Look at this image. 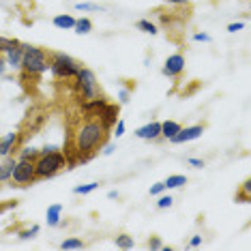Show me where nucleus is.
<instances>
[{"label":"nucleus","instance_id":"nucleus-1","mask_svg":"<svg viewBox=\"0 0 251 251\" xmlns=\"http://www.w3.org/2000/svg\"><path fill=\"white\" fill-rule=\"evenodd\" d=\"M112 131L99 121L97 114H84L79 112L75 121L67 127V140H65V159L67 170H73L79 163H88L97 157V152L103 148V144L110 140Z\"/></svg>","mask_w":251,"mask_h":251},{"label":"nucleus","instance_id":"nucleus-2","mask_svg":"<svg viewBox=\"0 0 251 251\" xmlns=\"http://www.w3.org/2000/svg\"><path fill=\"white\" fill-rule=\"evenodd\" d=\"M73 99L79 103L88 99H95V97H101V88L99 82H97V75L93 69H86V67H79L77 75L73 77Z\"/></svg>","mask_w":251,"mask_h":251},{"label":"nucleus","instance_id":"nucleus-3","mask_svg":"<svg viewBox=\"0 0 251 251\" xmlns=\"http://www.w3.org/2000/svg\"><path fill=\"white\" fill-rule=\"evenodd\" d=\"M62 170H67V159L65 152L60 151H50V152H39L35 159V172L37 178H54L56 174H60Z\"/></svg>","mask_w":251,"mask_h":251},{"label":"nucleus","instance_id":"nucleus-4","mask_svg":"<svg viewBox=\"0 0 251 251\" xmlns=\"http://www.w3.org/2000/svg\"><path fill=\"white\" fill-rule=\"evenodd\" d=\"M50 69V52L37 45H28L24 43V56H22V69L32 75H41Z\"/></svg>","mask_w":251,"mask_h":251},{"label":"nucleus","instance_id":"nucleus-5","mask_svg":"<svg viewBox=\"0 0 251 251\" xmlns=\"http://www.w3.org/2000/svg\"><path fill=\"white\" fill-rule=\"evenodd\" d=\"M79 62L75 58H71L69 54L62 52H50V71L58 82H71L79 71Z\"/></svg>","mask_w":251,"mask_h":251},{"label":"nucleus","instance_id":"nucleus-6","mask_svg":"<svg viewBox=\"0 0 251 251\" xmlns=\"http://www.w3.org/2000/svg\"><path fill=\"white\" fill-rule=\"evenodd\" d=\"M37 180V172H35V161L30 159H18L13 168V174H11V180L15 187H28Z\"/></svg>","mask_w":251,"mask_h":251},{"label":"nucleus","instance_id":"nucleus-7","mask_svg":"<svg viewBox=\"0 0 251 251\" xmlns=\"http://www.w3.org/2000/svg\"><path fill=\"white\" fill-rule=\"evenodd\" d=\"M45 121H48V114H45L43 107H30L26 112V118H24L20 133L24 135V140H26V135H37V131L43 127Z\"/></svg>","mask_w":251,"mask_h":251},{"label":"nucleus","instance_id":"nucleus-8","mask_svg":"<svg viewBox=\"0 0 251 251\" xmlns=\"http://www.w3.org/2000/svg\"><path fill=\"white\" fill-rule=\"evenodd\" d=\"M182 71H185V56H182L180 52H176L172 56H168L163 62V67H161V73L165 77H180L182 75Z\"/></svg>","mask_w":251,"mask_h":251},{"label":"nucleus","instance_id":"nucleus-9","mask_svg":"<svg viewBox=\"0 0 251 251\" xmlns=\"http://www.w3.org/2000/svg\"><path fill=\"white\" fill-rule=\"evenodd\" d=\"M22 142H24V135H22L20 131H11V133L2 135V138H0V157L13 155L22 146Z\"/></svg>","mask_w":251,"mask_h":251},{"label":"nucleus","instance_id":"nucleus-10","mask_svg":"<svg viewBox=\"0 0 251 251\" xmlns=\"http://www.w3.org/2000/svg\"><path fill=\"white\" fill-rule=\"evenodd\" d=\"M204 125H191V127H180V131L174 135L172 140V144H187V142H193V140H198L200 135L204 133Z\"/></svg>","mask_w":251,"mask_h":251},{"label":"nucleus","instance_id":"nucleus-11","mask_svg":"<svg viewBox=\"0 0 251 251\" xmlns=\"http://www.w3.org/2000/svg\"><path fill=\"white\" fill-rule=\"evenodd\" d=\"M118 112H121V107H118L116 103H110V101H107V103L99 110V114H97V116H99V121L112 131V127H114V125H116V121H118Z\"/></svg>","mask_w":251,"mask_h":251},{"label":"nucleus","instance_id":"nucleus-12","mask_svg":"<svg viewBox=\"0 0 251 251\" xmlns=\"http://www.w3.org/2000/svg\"><path fill=\"white\" fill-rule=\"evenodd\" d=\"M22 56H24V43H18L13 45L11 50H7L4 52V60H7V67H11V69L20 71L22 69Z\"/></svg>","mask_w":251,"mask_h":251},{"label":"nucleus","instance_id":"nucleus-13","mask_svg":"<svg viewBox=\"0 0 251 251\" xmlns=\"http://www.w3.org/2000/svg\"><path fill=\"white\" fill-rule=\"evenodd\" d=\"M135 135H138L140 140H148V142H155L161 138V123L159 121H152L144 125V127H140L138 131H135Z\"/></svg>","mask_w":251,"mask_h":251},{"label":"nucleus","instance_id":"nucleus-14","mask_svg":"<svg viewBox=\"0 0 251 251\" xmlns=\"http://www.w3.org/2000/svg\"><path fill=\"white\" fill-rule=\"evenodd\" d=\"M15 163H18V159H15L13 155L2 157V161H0V182H9L11 180V174H13Z\"/></svg>","mask_w":251,"mask_h":251},{"label":"nucleus","instance_id":"nucleus-15","mask_svg":"<svg viewBox=\"0 0 251 251\" xmlns=\"http://www.w3.org/2000/svg\"><path fill=\"white\" fill-rule=\"evenodd\" d=\"M62 219V204H52L48 206V213H45V221H48L50 227H58Z\"/></svg>","mask_w":251,"mask_h":251},{"label":"nucleus","instance_id":"nucleus-16","mask_svg":"<svg viewBox=\"0 0 251 251\" xmlns=\"http://www.w3.org/2000/svg\"><path fill=\"white\" fill-rule=\"evenodd\" d=\"M52 24L56 28H60V30H73V26H75V18L69 13H62V15H56L52 20Z\"/></svg>","mask_w":251,"mask_h":251},{"label":"nucleus","instance_id":"nucleus-17","mask_svg":"<svg viewBox=\"0 0 251 251\" xmlns=\"http://www.w3.org/2000/svg\"><path fill=\"white\" fill-rule=\"evenodd\" d=\"M180 127H182V125L176 123V121H165V123H161V138H165V140L170 142L180 131Z\"/></svg>","mask_w":251,"mask_h":251},{"label":"nucleus","instance_id":"nucleus-18","mask_svg":"<svg viewBox=\"0 0 251 251\" xmlns=\"http://www.w3.org/2000/svg\"><path fill=\"white\" fill-rule=\"evenodd\" d=\"M163 185H165V189H178V187L187 185V176H182V174H172V176H168V178L163 180Z\"/></svg>","mask_w":251,"mask_h":251},{"label":"nucleus","instance_id":"nucleus-19","mask_svg":"<svg viewBox=\"0 0 251 251\" xmlns=\"http://www.w3.org/2000/svg\"><path fill=\"white\" fill-rule=\"evenodd\" d=\"M236 202H241V204H247L251 202V180L247 178L241 185V189L236 191Z\"/></svg>","mask_w":251,"mask_h":251},{"label":"nucleus","instance_id":"nucleus-20","mask_svg":"<svg viewBox=\"0 0 251 251\" xmlns=\"http://www.w3.org/2000/svg\"><path fill=\"white\" fill-rule=\"evenodd\" d=\"M135 28L142 30V32H146V35H157V32H159L157 24H155V22H151V20H138V22H135Z\"/></svg>","mask_w":251,"mask_h":251},{"label":"nucleus","instance_id":"nucleus-21","mask_svg":"<svg viewBox=\"0 0 251 251\" xmlns=\"http://www.w3.org/2000/svg\"><path fill=\"white\" fill-rule=\"evenodd\" d=\"M73 30H75L77 35H90V30H93V22H90L88 18H79V20H75Z\"/></svg>","mask_w":251,"mask_h":251},{"label":"nucleus","instance_id":"nucleus-22","mask_svg":"<svg viewBox=\"0 0 251 251\" xmlns=\"http://www.w3.org/2000/svg\"><path fill=\"white\" fill-rule=\"evenodd\" d=\"M116 247L118 249H133L135 247V241H133V236H129V234H118L116 236Z\"/></svg>","mask_w":251,"mask_h":251},{"label":"nucleus","instance_id":"nucleus-23","mask_svg":"<svg viewBox=\"0 0 251 251\" xmlns=\"http://www.w3.org/2000/svg\"><path fill=\"white\" fill-rule=\"evenodd\" d=\"M101 182H86V185H77L73 187V193L75 196H88V193H93L95 189H99Z\"/></svg>","mask_w":251,"mask_h":251},{"label":"nucleus","instance_id":"nucleus-24","mask_svg":"<svg viewBox=\"0 0 251 251\" xmlns=\"http://www.w3.org/2000/svg\"><path fill=\"white\" fill-rule=\"evenodd\" d=\"M86 245H84L82 238H65V241L60 243V249H84Z\"/></svg>","mask_w":251,"mask_h":251},{"label":"nucleus","instance_id":"nucleus-25","mask_svg":"<svg viewBox=\"0 0 251 251\" xmlns=\"http://www.w3.org/2000/svg\"><path fill=\"white\" fill-rule=\"evenodd\" d=\"M39 232H41V226H32V227H28V230H22L18 234V238H20V241H28V238L39 236Z\"/></svg>","mask_w":251,"mask_h":251},{"label":"nucleus","instance_id":"nucleus-26","mask_svg":"<svg viewBox=\"0 0 251 251\" xmlns=\"http://www.w3.org/2000/svg\"><path fill=\"white\" fill-rule=\"evenodd\" d=\"M39 152H41L39 148H22L18 159H30V161H35V159L39 157Z\"/></svg>","mask_w":251,"mask_h":251},{"label":"nucleus","instance_id":"nucleus-27","mask_svg":"<svg viewBox=\"0 0 251 251\" xmlns=\"http://www.w3.org/2000/svg\"><path fill=\"white\" fill-rule=\"evenodd\" d=\"M75 11H105V9L99 7V4H95V2H77Z\"/></svg>","mask_w":251,"mask_h":251},{"label":"nucleus","instance_id":"nucleus-28","mask_svg":"<svg viewBox=\"0 0 251 251\" xmlns=\"http://www.w3.org/2000/svg\"><path fill=\"white\" fill-rule=\"evenodd\" d=\"M172 204H174V198L172 196H163V193H161V196H159V200H157V208H170V206H172Z\"/></svg>","mask_w":251,"mask_h":251},{"label":"nucleus","instance_id":"nucleus-29","mask_svg":"<svg viewBox=\"0 0 251 251\" xmlns=\"http://www.w3.org/2000/svg\"><path fill=\"white\" fill-rule=\"evenodd\" d=\"M112 129H114V135H116V138H121V135H125V131H127V125H125V121L118 118L116 125H114Z\"/></svg>","mask_w":251,"mask_h":251},{"label":"nucleus","instance_id":"nucleus-30","mask_svg":"<svg viewBox=\"0 0 251 251\" xmlns=\"http://www.w3.org/2000/svg\"><path fill=\"white\" fill-rule=\"evenodd\" d=\"M148 249H163V243H161V238L159 236H155V234H152L151 238H148Z\"/></svg>","mask_w":251,"mask_h":251},{"label":"nucleus","instance_id":"nucleus-31","mask_svg":"<svg viewBox=\"0 0 251 251\" xmlns=\"http://www.w3.org/2000/svg\"><path fill=\"white\" fill-rule=\"evenodd\" d=\"M245 26H247V24H245V22H234V24H227V32H232V35H234V32L243 30Z\"/></svg>","mask_w":251,"mask_h":251},{"label":"nucleus","instance_id":"nucleus-32","mask_svg":"<svg viewBox=\"0 0 251 251\" xmlns=\"http://www.w3.org/2000/svg\"><path fill=\"white\" fill-rule=\"evenodd\" d=\"M114 151H116V144H114V142H105V144H103V148H101V152H103L105 157H110Z\"/></svg>","mask_w":251,"mask_h":251},{"label":"nucleus","instance_id":"nucleus-33","mask_svg":"<svg viewBox=\"0 0 251 251\" xmlns=\"http://www.w3.org/2000/svg\"><path fill=\"white\" fill-rule=\"evenodd\" d=\"M163 191H165V185H163V182H155V185L151 187V196H161Z\"/></svg>","mask_w":251,"mask_h":251},{"label":"nucleus","instance_id":"nucleus-34","mask_svg":"<svg viewBox=\"0 0 251 251\" xmlns=\"http://www.w3.org/2000/svg\"><path fill=\"white\" fill-rule=\"evenodd\" d=\"M193 41H202V43H210L213 39H210V35H206V32H196L193 35Z\"/></svg>","mask_w":251,"mask_h":251},{"label":"nucleus","instance_id":"nucleus-35","mask_svg":"<svg viewBox=\"0 0 251 251\" xmlns=\"http://www.w3.org/2000/svg\"><path fill=\"white\" fill-rule=\"evenodd\" d=\"M129 95H131V90H129V88H123L121 93H118V101H121V103H127V101H129Z\"/></svg>","mask_w":251,"mask_h":251},{"label":"nucleus","instance_id":"nucleus-36","mask_svg":"<svg viewBox=\"0 0 251 251\" xmlns=\"http://www.w3.org/2000/svg\"><path fill=\"white\" fill-rule=\"evenodd\" d=\"M187 163L193 165V168H204V161H202V159H196V157H189V159H187Z\"/></svg>","mask_w":251,"mask_h":251},{"label":"nucleus","instance_id":"nucleus-37","mask_svg":"<svg viewBox=\"0 0 251 251\" xmlns=\"http://www.w3.org/2000/svg\"><path fill=\"white\" fill-rule=\"evenodd\" d=\"M200 245H202V236H200V234H196V236H191L189 247H200Z\"/></svg>","mask_w":251,"mask_h":251},{"label":"nucleus","instance_id":"nucleus-38","mask_svg":"<svg viewBox=\"0 0 251 251\" xmlns=\"http://www.w3.org/2000/svg\"><path fill=\"white\" fill-rule=\"evenodd\" d=\"M4 75H7V60L0 58V77H4Z\"/></svg>","mask_w":251,"mask_h":251},{"label":"nucleus","instance_id":"nucleus-39","mask_svg":"<svg viewBox=\"0 0 251 251\" xmlns=\"http://www.w3.org/2000/svg\"><path fill=\"white\" fill-rule=\"evenodd\" d=\"M170 4H189V0H168Z\"/></svg>","mask_w":251,"mask_h":251},{"label":"nucleus","instance_id":"nucleus-40","mask_svg":"<svg viewBox=\"0 0 251 251\" xmlns=\"http://www.w3.org/2000/svg\"><path fill=\"white\" fill-rule=\"evenodd\" d=\"M107 198H110V200H118V198H121V193H118V191H110V193H107Z\"/></svg>","mask_w":251,"mask_h":251}]
</instances>
